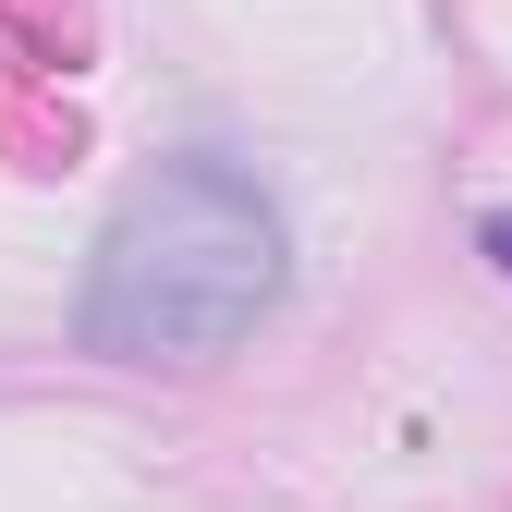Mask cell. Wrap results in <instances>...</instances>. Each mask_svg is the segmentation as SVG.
Returning <instances> with one entry per match:
<instances>
[{
  "mask_svg": "<svg viewBox=\"0 0 512 512\" xmlns=\"http://www.w3.org/2000/svg\"><path fill=\"white\" fill-rule=\"evenodd\" d=\"M293 293V232L232 159H159L86 256L74 330L110 366H220Z\"/></svg>",
  "mask_w": 512,
  "mask_h": 512,
  "instance_id": "cell-1",
  "label": "cell"
},
{
  "mask_svg": "<svg viewBox=\"0 0 512 512\" xmlns=\"http://www.w3.org/2000/svg\"><path fill=\"white\" fill-rule=\"evenodd\" d=\"M488 256H500V269H512V208H500V220H488Z\"/></svg>",
  "mask_w": 512,
  "mask_h": 512,
  "instance_id": "cell-2",
  "label": "cell"
}]
</instances>
